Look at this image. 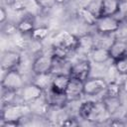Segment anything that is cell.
Returning <instances> with one entry per match:
<instances>
[{"mask_svg": "<svg viewBox=\"0 0 127 127\" xmlns=\"http://www.w3.org/2000/svg\"><path fill=\"white\" fill-rule=\"evenodd\" d=\"M44 99L47 102V104L50 106V108H54V109H63L68 103V99L65 93L56 92L51 88L45 90Z\"/></svg>", "mask_w": 127, "mask_h": 127, "instance_id": "30bf717a", "label": "cell"}, {"mask_svg": "<svg viewBox=\"0 0 127 127\" xmlns=\"http://www.w3.org/2000/svg\"><path fill=\"white\" fill-rule=\"evenodd\" d=\"M24 85H25V82H24L23 75L18 70V68L5 71V73L1 79L2 89L19 92Z\"/></svg>", "mask_w": 127, "mask_h": 127, "instance_id": "3957f363", "label": "cell"}, {"mask_svg": "<svg viewBox=\"0 0 127 127\" xmlns=\"http://www.w3.org/2000/svg\"><path fill=\"white\" fill-rule=\"evenodd\" d=\"M110 60L113 62L127 54V38H114L108 47Z\"/></svg>", "mask_w": 127, "mask_h": 127, "instance_id": "8fae6325", "label": "cell"}, {"mask_svg": "<svg viewBox=\"0 0 127 127\" xmlns=\"http://www.w3.org/2000/svg\"><path fill=\"white\" fill-rule=\"evenodd\" d=\"M76 16L83 24H85L87 26H93L94 27L96 20H97V18L86 8V6L79 7L76 10Z\"/></svg>", "mask_w": 127, "mask_h": 127, "instance_id": "ac0fdd59", "label": "cell"}, {"mask_svg": "<svg viewBox=\"0 0 127 127\" xmlns=\"http://www.w3.org/2000/svg\"><path fill=\"white\" fill-rule=\"evenodd\" d=\"M54 73H44V74H34L33 82L42 87L44 90L51 88L52 80H53Z\"/></svg>", "mask_w": 127, "mask_h": 127, "instance_id": "d6986e66", "label": "cell"}, {"mask_svg": "<svg viewBox=\"0 0 127 127\" xmlns=\"http://www.w3.org/2000/svg\"><path fill=\"white\" fill-rule=\"evenodd\" d=\"M54 65V57L51 54H38L33 63H32V71L33 74H44V73H53Z\"/></svg>", "mask_w": 127, "mask_h": 127, "instance_id": "277c9868", "label": "cell"}, {"mask_svg": "<svg viewBox=\"0 0 127 127\" xmlns=\"http://www.w3.org/2000/svg\"><path fill=\"white\" fill-rule=\"evenodd\" d=\"M123 1H125V0H118V2H123Z\"/></svg>", "mask_w": 127, "mask_h": 127, "instance_id": "1f68e13d", "label": "cell"}, {"mask_svg": "<svg viewBox=\"0 0 127 127\" xmlns=\"http://www.w3.org/2000/svg\"><path fill=\"white\" fill-rule=\"evenodd\" d=\"M77 45H78V36H75L74 34L67 31H63L59 33L54 39L52 44L53 47L63 48L68 52H76Z\"/></svg>", "mask_w": 127, "mask_h": 127, "instance_id": "8992f818", "label": "cell"}, {"mask_svg": "<svg viewBox=\"0 0 127 127\" xmlns=\"http://www.w3.org/2000/svg\"><path fill=\"white\" fill-rule=\"evenodd\" d=\"M118 12V0H103V16H116Z\"/></svg>", "mask_w": 127, "mask_h": 127, "instance_id": "44dd1931", "label": "cell"}, {"mask_svg": "<svg viewBox=\"0 0 127 127\" xmlns=\"http://www.w3.org/2000/svg\"><path fill=\"white\" fill-rule=\"evenodd\" d=\"M122 92L121 83H118L116 81H111L107 83L106 89H105V95L108 96H120Z\"/></svg>", "mask_w": 127, "mask_h": 127, "instance_id": "d4e9b609", "label": "cell"}, {"mask_svg": "<svg viewBox=\"0 0 127 127\" xmlns=\"http://www.w3.org/2000/svg\"><path fill=\"white\" fill-rule=\"evenodd\" d=\"M101 100L103 101L106 109L108 110V112H109V114L111 116L114 115L117 111H119V109L122 106V102H121L120 96H108V95H104Z\"/></svg>", "mask_w": 127, "mask_h": 127, "instance_id": "e0dca14e", "label": "cell"}, {"mask_svg": "<svg viewBox=\"0 0 127 127\" xmlns=\"http://www.w3.org/2000/svg\"><path fill=\"white\" fill-rule=\"evenodd\" d=\"M96 42L94 37L91 34H83L78 36V45L76 51L81 52L83 54L89 55V53L96 47Z\"/></svg>", "mask_w": 127, "mask_h": 127, "instance_id": "9a60e30c", "label": "cell"}, {"mask_svg": "<svg viewBox=\"0 0 127 127\" xmlns=\"http://www.w3.org/2000/svg\"><path fill=\"white\" fill-rule=\"evenodd\" d=\"M91 71V64L88 59H83L79 60L73 64H70L68 74L70 77L77 78L81 81H85Z\"/></svg>", "mask_w": 127, "mask_h": 127, "instance_id": "52a82bcc", "label": "cell"}, {"mask_svg": "<svg viewBox=\"0 0 127 127\" xmlns=\"http://www.w3.org/2000/svg\"><path fill=\"white\" fill-rule=\"evenodd\" d=\"M121 27V19L117 16H101L96 20L94 25L95 31L102 36H110L119 31Z\"/></svg>", "mask_w": 127, "mask_h": 127, "instance_id": "7a4b0ae2", "label": "cell"}, {"mask_svg": "<svg viewBox=\"0 0 127 127\" xmlns=\"http://www.w3.org/2000/svg\"><path fill=\"white\" fill-rule=\"evenodd\" d=\"M115 70L121 74V75H126L127 74V54L124 55L123 57L115 60L112 62Z\"/></svg>", "mask_w": 127, "mask_h": 127, "instance_id": "cb8c5ba5", "label": "cell"}, {"mask_svg": "<svg viewBox=\"0 0 127 127\" xmlns=\"http://www.w3.org/2000/svg\"><path fill=\"white\" fill-rule=\"evenodd\" d=\"M121 87H122V91L127 93V74L123 75V80L121 81Z\"/></svg>", "mask_w": 127, "mask_h": 127, "instance_id": "4dcf8cb0", "label": "cell"}, {"mask_svg": "<svg viewBox=\"0 0 127 127\" xmlns=\"http://www.w3.org/2000/svg\"><path fill=\"white\" fill-rule=\"evenodd\" d=\"M49 33H50V28L48 26L46 25L36 26V28L31 32L30 38L31 40H34L37 42H43L48 38Z\"/></svg>", "mask_w": 127, "mask_h": 127, "instance_id": "ffe728a7", "label": "cell"}, {"mask_svg": "<svg viewBox=\"0 0 127 127\" xmlns=\"http://www.w3.org/2000/svg\"><path fill=\"white\" fill-rule=\"evenodd\" d=\"M7 19H8V12L4 6H1L0 7V24L2 25L5 22H7Z\"/></svg>", "mask_w": 127, "mask_h": 127, "instance_id": "f546056e", "label": "cell"}, {"mask_svg": "<svg viewBox=\"0 0 127 127\" xmlns=\"http://www.w3.org/2000/svg\"><path fill=\"white\" fill-rule=\"evenodd\" d=\"M65 95L68 99V102L79 100L81 96L84 95L83 94V81L77 78L70 77L68 85L65 90Z\"/></svg>", "mask_w": 127, "mask_h": 127, "instance_id": "7c38bea8", "label": "cell"}, {"mask_svg": "<svg viewBox=\"0 0 127 127\" xmlns=\"http://www.w3.org/2000/svg\"><path fill=\"white\" fill-rule=\"evenodd\" d=\"M2 34L7 36V37H12L14 35H16L18 33V29H17V23H12V22H5L4 24H2V28H1Z\"/></svg>", "mask_w": 127, "mask_h": 127, "instance_id": "484cf974", "label": "cell"}, {"mask_svg": "<svg viewBox=\"0 0 127 127\" xmlns=\"http://www.w3.org/2000/svg\"><path fill=\"white\" fill-rule=\"evenodd\" d=\"M70 76L68 73H54L51 89L56 92L65 93Z\"/></svg>", "mask_w": 127, "mask_h": 127, "instance_id": "4fadbf2b", "label": "cell"}, {"mask_svg": "<svg viewBox=\"0 0 127 127\" xmlns=\"http://www.w3.org/2000/svg\"><path fill=\"white\" fill-rule=\"evenodd\" d=\"M107 82L102 77H88L83 81V94L85 96H95L105 91Z\"/></svg>", "mask_w": 127, "mask_h": 127, "instance_id": "ba28073f", "label": "cell"}, {"mask_svg": "<svg viewBox=\"0 0 127 127\" xmlns=\"http://www.w3.org/2000/svg\"><path fill=\"white\" fill-rule=\"evenodd\" d=\"M44 93H45V90L42 87H40L39 85L31 81L29 83H25V85L19 91V96L23 103L31 104L43 98Z\"/></svg>", "mask_w": 127, "mask_h": 127, "instance_id": "5b68a950", "label": "cell"}, {"mask_svg": "<svg viewBox=\"0 0 127 127\" xmlns=\"http://www.w3.org/2000/svg\"><path fill=\"white\" fill-rule=\"evenodd\" d=\"M32 114L30 104L23 102H16L7 105H2L1 108V122L2 121H13L18 122L22 125V120Z\"/></svg>", "mask_w": 127, "mask_h": 127, "instance_id": "6da1fadb", "label": "cell"}, {"mask_svg": "<svg viewBox=\"0 0 127 127\" xmlns=\"http://www.w3.org/2000/svg\"><path fill=\"white\" fill-rule=\"evenodd\" d=\"M37 2L42 8L43 12L52 9L57 4V0H37Z\"/></svg>", "mask_w": 127, "mask_h": 127, "instance_id": "4316f807", "label": "cell"}, {"mask_svg": "<svg viewBox=\"0 0 127 127\" xmlns=\"http://www.w3.org/2000/svg\"><path fill=\"white\" fill-rule=\"evenodd\" d=\"M61 124L63 126H77V125H79V122L74 117H67Z\"/></svg>", "mask_w": 127, "mask_h": 127, "instance_id": "83f0119b", "label": "cell"}, {"mask_svg": "<svg viewBox=\"0 0 127 127\" xmlns=\"http://www.w3.org/2000/svg\"><path fill=\"white\" fill-rule=\"evenodd\" d=\"M21 62H22V57L20 53L16 51L6 50L2 53L1 56V61H0L1 69L3 71L17 69L20 66Z\"/></svg>", "mask_w": 127, "mask_h": 127, "instance_id": "9c48e42d", "label": "cell"}, {"mask_svg": "<svg viewBox=\"0 0 127 127\" xmlns=\"http://www.w3.org/2000/svg\"><path fill=\"white\" fill-rule=\"evenodd\" d=\"M85 6L97 19L103 16V0H90Z\"/></svg>", "mask_w": 127, "mask_h": 127, "instance_id": "7402d4cb", "label": "cell"}, {"mask_svg": "<svg viewBox=\"0 0 127 127\" xmlns=\"http://www.w3.org/2000/svg\"><path fill=\"white\" fill-rule=\"evenodd\" d=\"M35 28H36V17L33 15L25 14V16H23L17 22L18 32L23 35H30Z\"/></svg>", "mask_w": 127, "mask_h": 127, "instance_id": "5bb4252c", "label": "cell"}, {"mask_svg": "<svg viewBox=\"0 0 127 127\" xmlns=\"http://www.w3.org/2000/svg\"><path fill=\"white\" fill-rule=\"evenodd\" d=\"M91 61L95 64H105L110 61V55L108 47L97 45L88 55Z\"/></svg>", "mask_w": 127, "mask_h": 127, "instance_id": "2e32d148", "label": "cell"}, {"mask_svg": "<svg viewBox=\"0 0 127 127\" xmlns=\"http://www.w3.org/2000/svg\"><path fill=\"white\" fill-rule=\"evenodd\" d=\"M95 101L93 100H86V101H83L80 105H79V108H78V115L81 119L87 121L88 117H89V114L92 110V107L94 105Z\"/></svg>", "mask_w": 127, "mask_h": 127, "instance_id": "603a6c76", "label": "cell"}, {"mask_svg": "<svg viewBox=\"0 0 127 127\" xmlns=\"http://www.w3.org/2000/svg\"><path fill=\"white\" fill-rule=\"evenodd\" d=\"M117 15H120L122 17L127 16V0L123 2H119V12Z\"/></svg>", "mask_w": 127, "mask_h": 127, "instance_id": "f1b7e54d", "label": "cell"}]
</instances>
